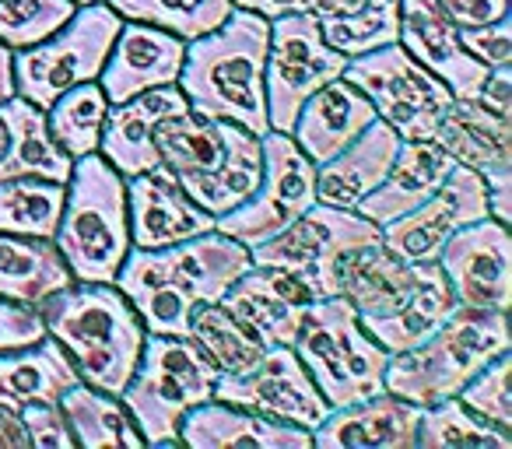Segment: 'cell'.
<instances>
[{"instance_id": "cell-1", "label": "cell", "mask_w": 512, "mask_h": 449, "mask_svg": "<svg viewBox=\"0 0 512 449\" xmlns=\"http://www.w3.org/2000/svg\"><path fill=\"white\" fill-rule=\"evenodd\" d=\"M253 267L249 246L211 229L162 250L130 246L113 285L127 295L148 334H190V313L221 302L235 278Z\"/></svg>"}, {"instance_id": "cell-2", "label": "cell", "mask_w": 512, "mask_h": 449, "mask_svg": "<svg viewBox=\"0 0 512 449\" xmlns=\"http://www.w3.org/2000/svg\"><path fill=\"white\" fill-rule=\"evenodd\" d=\"M267 43L271 22L246 8H235L218 29L190 39L176 85L193 113L207 120H232L249 134L264 137L271 130L264 95Z\"/></svg>"}, {"instance_id": "cell-3", "label": "cell", "mask_w": 512, "mask_h": 449, "mask_svg": "<svg viewBox=\"0 0 512 449\" xmlns=\"http://www.w3.org/2000/svg\"><path fill=\"white\" fill-rule=\"evenodd\" d=\"M46 334L74 362L78 376L102 393L120 397L144 348V323L113 281H71L39 302Z\"/></svg>"}, {"instance_id": "cell-4", "label": "cell", "mask_w": 512, "mask_h": 449, "mask_svg": "<svg viewBox=\"0 0 512 449\" xmlns=\"http://www.w3.org/2000/svg\"><path fill=\"white\" fill-rule=\"evenodd\" d=\"M512 351L509 316L502 309L456 306L439 330L407 351H393L383 372V390L418 407L456 397L474 372L495 355Z\"/></svg>"}, {"instance_id": "cell-5", "label": "cell", "mask_w": 512, "mask_h": 449, "mask_svg": "<svg viewBox=\"0 0 512 449\" xmlns=\"http://www.w3.org/2000/svg\"><path fill=\"white\" fill-rule=\"evenodd\" d=\"M53 243L74 281L106 285V281H116V271L127 260V179L99 151L74 158Z\"/></svg>"}, {"instance_id": "cell-6", "label": "cell", "mask_w": 512, "mask_h": 449, "mask_svg": "<svg viewBox=\"0 0 512 449\" xmlns=\"http://www.w3.org/2000/svg\"><path fill=\"white\" fill-rule=\"evenodd\" d=\"M221 372L190 341L172 334H144V348L120 400L134 418L144 446L179 442V421L190 407L214 400Z\"/></svg>"}, {"instance_id": "cell-7", "label": "cell", "mask_w": 512, "mask_h": 449, "mask_svg": "<svg viewBox=\"0 0 512 449\" xmlns=\"http://www.w3.org/2000/svg\"><path fill=\"white\" fill-rule=\"evenodd\" d=\"M292 348L330 407L355 404L383 390L390 351L365 334L344 295H327L309 306Z\"/></svg>"}, {"instance_id": "cell-8", "label": "cell", "mask_w": 512, "mask_h": 449, "mask_svg": "<svg viewBox=\"0 0 512 449\" xmlns=\"http://www.w3.org/2000/svg\"><path fill=\"white\" fill-rule=\"evenodd\" d=\"M120 25L123 18L106 0L78 4V11L50 39L15 53V60H11L15 95L29 99L39 109H50L53 99L64 95L67 88L99 81L109 50L120 36Z\"/></svg>"}, {"instance_id": "cell-9", "label": "cell", "mask_w": 512, "mask_h": 449, "mask_svg": "<svg viewBox=\"0 0 512 449\" xmlns=\"http://www.w3.org/2000/svg\"><path fill=\"white\" fill-rule=\"evenodd\" d=\"M379 236L383 229L365 214L316 200L271 239L249 246V257L256 267H281V271L299 274L302 281L313 285L320 299H327V295H337V264L351 250L379 243Z\"/></svg>"}, {"instance_id": "cell-10", "label": "cell", "mask_w": 512, "mask_h": 449, "mask_svg": "<svg viewBox=\"0 0 512 449\" xmlns=\"http://www.w3.org/2000/svg\"><path fill=\"white\" fill-rule=\"evenodd\" d=\"M341 78L372 102L376 116L397 130L400 141H428L453 102V92L400 43L351 57Z\"/></svg>"}, {"instance_id": "cell-11", "label": "cell", "mask_w": 512, "mask_h": 449, "mask_svg": "<svg viewBox=\"0 0 512 449\" xmlns=\"http://www.w3.org/2000/svg\"><path fill=\"white\" fill-rule=\"evenodd\" d=\"M348 57L327 46L320 22L306 11H288L271 18V43L264 60V95L267 123L271 130L292 134L302 102L323 88L327 81L341 78Z\"/></svg>"}, {"instance_id": "cell-12", "label": "cell", "mask_w": 512, "mask_h": 449, "mask_svg": "<svg viewBox=\"0 0 512 449\" xmlns=\"http://www.w3.org/2000/svg\"><path fill=\"white\" fill-rule=\"evenodd\" d=\"M264 144V172L256 190L239 207L218 214L214 229L232 236L242 246H256L295 221L309 204H316V165L292 141V134L267 130Z\"/></svg>"}, {"instance_id": "cell-13", "label": "cell", "mask_w": 512, "mask_h": 449, "mask_svg": "<svg viewBox=\"0 0 512 449\" xmlns=\"http://www.w3.org/2000/svg\"><path fill=\"white\" fill-rule=\"evenodd\" d=\"M214 400H225V404L246 407V411L267 414V418L278 421H292V425H302L309 432L330 411L323 393L309 379L306 365L299 362L295 348H288V344L264 348V355L256 358L246 372L218 376Z\"/></svg>"}, {"instance_id": "cell-14", "label": "cell", "mask_w": 512, "mask_h": 449, "mask_svg": "<svg viewBox=\"0 0 512 449\" xmlns=\"http://www.w3.org/2000/svg\"><path fill=\"white\" fill-rule=\"evenodd\" d=\"M435 264L446 274L456 306L502 309L512 306V239L502 221H467L446 239Z\"/></svg>"}, {"instance_id": "cell-15", "label": "cell", "mask_w": 512, "mask_h": 449, "mask_svg": "<svg viewBox=\"0 0 512 449\" xmlns=\"http://www.w3.org/2000/svg\"><path fill=\"white\" fill-rule=\"evenodd\" d=\"M477 218H488V183L467 165H453L442 186L428 200H421L414 211L386 221L379 243L393 250L400 260L411 264H432L439 260L446 239L460 225Z\"/></svg>"}, {"instance_id": "cell-16", "label": "cell", "mask_w": 512, "mask_h": 449, "mask_svg": "<svg viewBox=\"0 0 512 449\" xmlns=\"http://www.w3.org/2000/svg\"><path fill=\"white\" fill-rule=\"evenodd\" d=\"M432 141L488 183V214L502 225L512 218V130L509 116H498L474 99H453L435 127Z\"/></svg>"}, {"instance_id": "cell-17", "label": "cell", "mask_w": 512, "mask_h": 449, "mask_svg": "<svg viewBox=\"0 0 512 449\" xmlns=\"http://www.w3.org/2000/svg\"><path fill=\"white\" fill-rule=\"evenodd\" d=\"M320 299L313 292L309 281H302L299 274L281 271V267H249L242 278L232 281L221 306L235 316L246 330H253L260 341L271 344H288L292 348L295 337L302 330L309 306Z\"/></svg>"}, {"instance_id": "cell-18", "label": "cell", "mask_w": 512, "mask_h": 449, "mask_svg": "<svg viewBox=\"0 0 512 449\" xmlns=\"http://www.w3.org/2000/svg\"><path fill=\"white\" fill-rule=\"evenodd\" d=\"M127 221L130 246H141V250L176 246L214 229V214L193 204L179 186L176 172L162 162L127 179Z\"/></svg>"}, {"instance_id": "cell-19", "label": "cell", "mask_w": 512, "mask_h": 449, "mask_svg": "<svg viewBox=\"0 0 512 449\" xmlns=\"http://www.w3.org/2000/svg\"><path fill=\"white\" fill-rule=\"evenodd\" d=\"M397 43L425 71H432L453 92V99H474L488 74V67L460 46L456 25L439 8V0H400Z\"/></svg>"}, {"instance_id": "cell-20", "label": "cell", "mask_w": 512, "mask_h": 449, "mask_svg": "<svg viewBox=\"0 0 512 449\" xmlns=\"http://www.w3.org/2000/svg\"><path fill=\"white\" fill-rule=\"evenodd\" d=\"M183 57L186 39L155 29V25L127 22L120 25V36L109 50L99 85L109 102H127L148 88L176 85L179 71H183Z\"/></svg>"}, {"instance_id": "cell-21", "label": "cell", "mask_w": 512, "mask_h": 449, "mask_svg": "<svg viewBox=\"0 0 512 449\" xmlns=\"http://www.w3.org/2000/svg\"><path fill=\"white\" fill-rule=\"evenodd\" d=\"M421 407L379 390L365 400L330 407L313 428V446L323 449H414Z\"/></svg>"}, {"instance_id": "cell-22", "label": "cell", "mask_w": 512, "mask_h": 449, "mask_svg": "<svg viewBox=\"0 0 512 449\" xmlns=\"http://www.w3.org/2000/svg\"><path fill=\"white\" fill-rule=\"evenodd\" d=\"M183 109H190V102L179 92V85L148 88V92L134 95L127 102H109L106 123H102V141H99L102 158L123 179L155 169L162 162L155 148V127L165 116H176Z\"/></svg>"}, {"instance_id": "cell-23", "label": "cell", "mask_w": 512, "mask_h": 449, "mask_svg": "<svg viewBox=\"0 0 512 449\" xmlns=\"http://www.w3.org/2000/svg\"><path fill=\"white\" fill-rule=\"evenodd\" d=\"M179 442L190 449H309L313 435L292 421L267 418V414L246 411L225 400H204L183 414Z\"/></svg>"}, {"instance_id": "cell-24", "label": "cell", "mask_w": 512, "mask_h": 449, "mask_svg": "<svg viewBox=\"0 0 512 449\" xmlns=\"http://www.w3.org/2000/svg\"><path fill=\"white\" fill-rule=\"evenodd\" d=\"M397 151L400 134L376 116L348 148L337 151L330 162L316 165V200L344 207V211H358V204L386 179Z\"/></svg>"}, {"instance_id": "cell-25", "label": "cell", "mask_w": 512, "mask_h": 449, "mask_svg": "<svg viewBox=\"0 0 512 449\" xmlns=\"http://www.w3.org/2000/svg\"><path fill=\"white\" fill-rule=\"evenodd\" d=\"M372 120H376L372 102L348 78H334L302 102L292 127V141L306 151L309 162L323 165L341 148H348Z\"/></svg>"}, {"instance_id": "cell-26", "label": "cell", "mask_w": 512, "mask_h": 449, "mask_svg": "<svg viewBox=\"0 0 512 449\" xmlns=\"http://www.w3.org/2000/svg\"><path fill=\"white\" fill-rule=\"evenodd\" d=\"M453 155L439 141H400V151L393 158L386 179L358 204V214L376 221L383 229L386 221L414 211L421 200H428L442 186V179L453 172Z\"/></svg>"}, {"instance_id": "cell-27", "label": "cell", "mask_w": 512, "mask_h": 449, "mask_svg": "<svg viewBox=\"0 0 512 449\" xmlns=\"http://www.w3.org/2000/svg\"><path fill=\"white\" fill-rule=\"evenodd\" d=\"M421 267L411 260H400L383 243H369L362 250H351L337 264V295L351 302L358 320L386 316L414 292L421 278Z\"/></svg>"}, {"instance_id": "cell-28", "label": "cell", "mask_w": 512, "mask_h": 449, "mask_svg": "<svg viewBox=\"0 0 512 449\" xmlns=\"http://www.w3.org/2000/svg\"><path fill=\"white\" fill-rule=\"evenodd\" d=\"M0 120H4V134H8L4 151H0V179L39 176L67 186L74 158L53 141L46 109L32 106L22 95H11L0 102Z\"/></svg>"}, {"instance_id": "cell-29", "label": "cell", "mask_w": 512, "mask_h": 449, "mask_svg": "<svg viewBox=\"0 0 512 449\" xmlns=\"http://www.w3.org/2000/svg\"><path fill=\"white\" fill-rule=\"evenodd\" d=\"M74 383L81 376L57 337L46 334L29 348L0 351V404L15 411L25 404H60V393Z\"/></svg>"}, {"instance_id": "cell-30", "label": "cell", "mask_w": 512, "mask_h": 449, "mask_svg": "<svg viewBox=\"0 0 512 449\" xmlns=\"http://www.w3.org/2000/svg\"><path fill=\"white\" fill-rule=\"evenodd\" d=\"M260 172H264V144H260V137L249 134L239 123L225 120V158H221L218 169L204 172V176L176 179L193 204L218 218V214L239 207L256 190Z\"/></svg>"}, {"instance_id": "cell-31", "label": "cell", "mask_w": 512, "mask_h": 449, "mask_svg": "<svg viewBox=\"0 0 512 449\" xmlns=\"http://www.w3.org/2000/svg\"><path fill=\"white\" fill-rule=\"evenodd\" d=\"M453 309H456V302L446 285V274H442V267L432 260V264L421 267V278H418V285H414V292L407 295L393 313L369 316V320H362V327L379 348H386L393 355V351H407L425 341L432 330H439L442 323H446V316L453 313Z\"/></svg>"}, {"instance_id": "cell-32", "label": "cell", "mask_w": 512, "mask_h": 449, "mask_svg": "<svg viewBox=\"0 0 512 449\" xmlns=\"http://www.w3.org/2000/svg\"><path fill=\"white\" fill-rule=\"evenodd\" d=\"M71 281L74 278L53 239L0 232V299L39 306L46 295L60 292Z\"/></svg>"}, {"instance_id": "cell-33", "label": "cell", "mask_w": 512, "mask_h": 449, "mask_svg": "<svg viewBox=\"0 0 512 449\" xmlns=\"http://www.w3.org/2000/svg\"><path fill=\"white\" fill-rule=\"evenodd\" d=\"M60 411H64L67 425H71L74 446H85V449H109V446L141 449L144 446V435L137 432L130 411L113 393L74 383L71 390L60 393Z\"/></svg>"}, {"instance_id": "cell-34", "label": "cell", "mask_w": 512, "mask_h": 449, "mask_svg": "<svg viewBox=\"0 0 512 449\" xmlns=\"http://www.w3.org/2000/svg\"><path fill=\"white\" fill-rule=\"evenodd\" d=\"M155 148L176 176H204L225 158V120H207L193 109L165 116L155 127Z\"/></svg>"}, {"instance_id": "cell-35", "label": "cell", "mask_w": 512, "mask_h": 449, "mask_svg": "<svg viewBox=\"0 0 512 449\" xmlns=\"http://www.w3.org/2000/svg\"><path fill=\"white\" fill-rule=\"evenodd\" d=\"M64 211V183L39 176L0 179V232L53 239Z\"/></svg>"}, {"instance_id": "cell-36", "label": "cell", "mask_w": 512, "mask_h": 449, "mask_svg": "<svg viewBox=\"0 0 512 449\" xmlns=\"http://www.w3.org/2000/svg\"><path fill=\"white\" fill-rule=\"evenodd\" d=\"M190 337L200 351L214 362V369L221 376H235V372H246L256 358L264 355L267 344L246 330L232 313H228L221 302H204L190 313Z\"/></svg>"}, {"instance_id": "cell-37", "label": "cell", "mask_w": 512, "mask_h": 449, "mask_svg": "<svg viewBox=\"0 0 512 449\" xmlns=\"http://www.w3.org/2000/svg\"><path fill=\"white\" fill-rule=\"evenodd\" d=\"M421 449H512V432L484 421L460 397L435 400L421 407L418 421Z\"/></svg>"}, {"instance_id": "cell-38", "label": "cell", "mask_w": 512, "mask_h": 449, "mask_svg": "<svg viewBox=\"0 0 512 449\" xmlns=\"http://www.w3.org/2000/svg\"><path fill=\"white\" fill-rule=\"evenodd\" d=\"M106 113H109V99L102 92V85L99 81H85V85L67 88L64 95L53 99V106L46 109V123H50L53 141L71 158H81L99 151Z\"/></svg>"}, {"instance_id": "cell-39", "label": "cell", "mask_w": 512, "mask_h": 449, "mask_svg": "<svg viewBox=\"0 0 512 449\" xmlns=\"http://www.w3.org/2000/svg\"><path fill=\"white\" fill-rule=\"evenodd\" d=\"M106 4L127 22L155 25L186 43L218 29L235 11L232 0H106Z\"/></svg>"}, {"instance_id": "cell-40", "label": "cell", "mask_w": 512, "mask_h": 449, "mask_svg": "<svg viewBox=\"0 0 512 449\" xmlns=\"http://www.w3.org/2000/svg\"><path fill=\"white\" fill-rule=\"evenodd\" d=\"M320 32L327 46H334L348 60L390 46L397 43L400 32V0H362V8L351 15L323 18Z\"/></svg>"}, {"instance_id": "cell-41", "label": "cell", "mask_w": 512, "mask_h": 449, "mask_svg": "<svg viewBox=\"0 0 512 449\" xmlns=\"http://www.w3.org/2000/svg\"><path fill=\"white\" fill-rule=\"evenodd\" d=\"M74 11V0H0V43L8 50L43 43Z\"/></svg>"}, {"instance_id": "cell-42", "label": "cell", "mask_w": 512, "mask_h": 449, "mask_svg": "<svg viewBox=\"0 0 512 449\" xmlns=\"http://www.w3.org/2000/svg\"><path fill=\"white\" fill-rule=\"evenodd\" d=\"M509 369H512V351L495 355L481 372L463 383V390L456 393L460 404H467L474 414H481L484 421L512 432V393H509Z\"/></svg>"}, {"instance_id": "cell-43", "label": "cell", "mask_w": 512, "mask_h": 449, "mask_svg": "<svg viewBox=\"0 0 512 449\" xmlns=\"http://www.w3.org/2000/svg\"><path fill=\"white\" fill-rule=\"evenodd\" d=\"M460 46L474 60H481L484 67H509L512 64V18H498L488 25H467V29H456Z\"/></svg>"}, {"instance_id": "cell-44", "label": "cell", "mask_w": 512, "mask_h": 449, "mask_svg": "<svg viewBox=\"0 0 512 449\" xmlns=\"http://www.w3.org/2000/svg\"><path fill=\"white\" fill-rule=\"evenodd\" d=\"M22 425L29 432V446L39 449H74V435L60 404H25Z\"/></svg>"}, {"instance_id": "cell-45", "label": "cell", "mask_w": 512, "mask_h": 449, "mask_svg": "<svg viewBox=\"0 0 512 449\" xmlns=\"http://www.w3.org/2000/svg\"><path fill=\"white\" fill-rule=\"evenodd\" d=\"M43 337H46V323L36 306L0 299V351L29 348V344L43 341Z\"/></svg>"}, {"instance_id": "cell-46", "label": "cell", "mask_w": 512, "mask_h": 449, "mask_svg": "<svg viewBox=\"0 0 512 449\" xmlns=\"http://www.w3.org/2000/svg\"><path fill=\"white\" fill-rule=\"evenodd\" d=\"M439 8L449 15L456 29L467 25H488L509 15V0H439Z\"/></svg>"}, {"instance_id": "cell-47", "label": "cell", "mask_w": 512, "mask_h": 449, "mask_svg": "<svg viewBox=\"0 0 512 449\" xmlns=\"http://www.w3.org/2000/svg\"><path fill=\"white\" fill-rule=\"evenodd\" d=\"M474 102H481L484 109L498 116H509L512 113V64L509 67H491L484 74L481 88H477Z\"/></svg>"}, {"instance_id": "cell-48", "label": "cell", "mask_w": 512, "mask_h": 449, "mask_svg": "<svg viewBox=\"0 0 512 449\" xmlns=\"http://www.w3.org/2000/svg\"><path fill=\"white\" fill-rule=\"evenodd\" d=\"M29 446V432L22 425V411L0 404V449H25Z\"/></svg>"}, {"instance_id": "cell-49", "label": "cell", "mask_w": 512, "mask_h": 449, "mask_svg": "<svg viewBox=\"0 0 512 449\" xmlns=\"http://www.w3.org/2000/svg\"><path fill=\"white\" fill-rule=\"evenodd\" d=\"M362 8V0H299V11L313 15L316 22L323 18H337V15H351V11Z\"/></svg>"}, {"instance_id": "cell-50", "label": "cell", "mask_w": 512, "mask_h": 449, "mask_svg": "<svg viewBox=\"0 0 512 449\" xmlns=\"http://www.w3.org/2000/svg\"><path fill=\"white\" fill-rule=\"evenodd\" d=\"M232 4L253 11V15H264L267 22L278 15H288V11H299V0H232Z\"/></svg>"}, {"instance_id": "cell-51", "label": "cell", "mask_w": 512, "mask_h": 449, "mask_svg": "<svg viewBox=\"0 0 512 449\" xmlns=\"http://www.w3.org/2000/svg\"><path fill=\"white\" fill-rule=\"evenodd\" d=\"M11 60H15V50L0 43V102L15 95V71H11Z\"/></svg>"}, {"instance_id": "cell-52", "label": "cell", "mask_w": 512, "mask_h": 449, "mask_svg": "<svg viewBox=\"0 0 512 449\" xmlns=\"http://www.w3.org/2000/svg\"><path fill=\"white\" fill-rule=\"evenodd\" d=\"M4 141H8V134H4V120H0V151H4Z\"/></svg>"}, {"instance_id": "cell-53", "label": "cell", "mask_w": 512, "mask_h": 449, "mask_svg": "<svg viewBox=\"0 0 512 449\" xmlns=\"http://www.w3.org/2000/svg\"><path fill=\"white\" fill-rule=\"evenodd\" d=\"M74 4H99V0H74Z\"/></svg>"}]
</instances>
